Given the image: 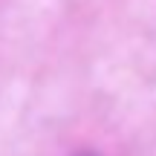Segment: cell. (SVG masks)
<instances>
[{"label":"cell","instance_id":"obj_1","mask_svg":"<svg viewBox=\"0 0 156 156\" xmlns=\"http://www.w3.org/2000/svg\"><path fill=\"white\" fill-rule=\"evenodd\" d=\"M78 156H98V153H90V151H87V153H78Z\"/></svg>","mask_w":156,"mask_h":156}]
</instances>
